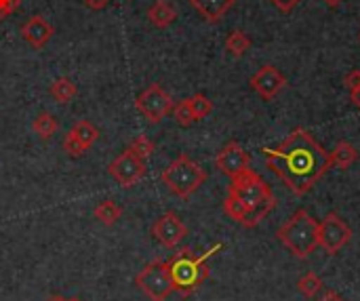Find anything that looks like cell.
<instances>
[{
  "label": "cell",
  "mask_w": 360,
  "mask_h": 301,
  "mask_svg": "<svg viewBox=\"0 0 360 301\" xmlns=\"http://www.w3.org/2000/svg\"><path fill=\"white\" fill-rule=\"evenodd\" d=\"M49 93H51V97H53L59 105H65V103H70V101L76 97L78 87H76V82H74V80H70V78L61 76V78H57V80H53V82H51Z\"/></svg>",
  "instance_id": "cell-17"
},
{
  "label": "cell",
  "mask_w": 360,
  "mask_h": 301,
  "mask_svg": "<svg viewBox=\"0 0 360 301\" xmlns=\"http://www.w3.org/2000/svg\"><path fill=\"white\" fill-rule=\"evenodd\" d=\"M285 87H287L285 74H283L276 65H272V63L259 68V70L251 76V89H253L262 99H266V101H272Z\"/></svg>",
  "instance_id": "cell-12"
},
{
  "label": "cell",
  "mask_w": 360,
  "mask_h": 301,
  "mask_svg": "<svg viewBox=\"0 0 360 301\" xmlns=\"http://www.w3.org/2000/svg\"><path fill=\"white\" fill-rule=\"evenodd\" d=\"M251 38L243 32V30H232L230 36L226 38V51L232 57H243L249 49H251Z\"/></svg>",
  "instance_id": "cell-22"
},
{
  "label": "cell",
  "mask_w": 360,
  "mask_h": 301,
  "mask_svg": "<svg viewBox=\"0 0 360 301\" xmlns=\"http://www.w3.org/2000/svg\"><path fill=\"white\" fill-rule=\"evenodd\" d=\"M323 2H325V4H327L329 8H338V6H340V4H342L344 0H323Z\"/></svg>",
  "instance_id": "cell-33"
},
{
  "label": "cell",
  "mask_w": 360,
  "mask_h": 301,
  "mask_svg": "<svg viewBox=\"0 0 360 301\" xmlns=\"http://www.w3.org/2000/svg\"><path fill=\"white\" fill-rule=\"evenodd\" d=\"M221 249H224V245L217 243L202 255H194L192 249H181L179 253H175L167 262L169 274L173 281V291H177L181 297H190L194 291H198V287H202V283L209 278L207 262Z\"/></svg>",
  "instance_id": "cell-2"
},
{
  "label": "cell",
  "mask_w": 360,
  "mask_h": 301,
  "mask_svg": "<svg viewBox=\"0 0 360 301\" xmlns=\"http://www.w3.org/2000/svg\"><path fill=\"white\" fill-rule=\"evenodd\" d=\"M319 301H346L340 293H335V291H325V295L321 297Z\"/></svg>",
  "instance_id": "cell-31"
},
{
  "label": "cell",
  "mask_w": 360,
  "mask_h": 301,
  "mask_svg": "<svg viewBox=\"0 0 360 301\" xmlns=\"http://www.w3.org/2000/svg\"><path fill=\"white\" fill-rule=\"evenodd\" d=\"M329 160H331V167H338V169H342V171H348V169L359 160V150H356L350 141L342 139V141H338V146L329 152Z\"/></svg>",
  "instance_id": "cell-16"
},
{
  "label": "cell",
  "mask_w": 360,
  "mask_h": 301,
  "mask_svg": "<svg viewBox=\"0 0 360 301\" xmlns=\"http://www.w3.org/2000/svg\"><path fill=\"white\" fill-rule=\"evenodd\" d=\"M68 301H82V300H80V297H70Z\"/></svg>",
  "instance_id": "cell-36"
},
{
  "label": "cell",
  "mask_w": 360,
  "mask_h": 301,
  "mask_svg": "<svg viewBox=\"0 0 360 301\" xmlns=\"http://www.w3.org/2000/svg\"><path fill=\"white\" fill-rule=\"evenodd\" d=\"M108 173L112 175V179L122 186V188H133L137 181H141L148 173L146 160H141L139 156H135L131 150L120 152L110 165H108Z\"/></svg>",
  "instance_id": "cell-9"
},
{
  "label": "cell",
  "mask_w": 360,
  "mask_h": 301,
  "mask_svg": "<svg viewBox=\"0 0 360 301\" xmlns=\"http://www.w3.org/2000/svg\"><path fill=\"white\" fill-rule=\"evenodd\" d=\"M32 129L40 139H51L59 131V120L51 112H40V114H36Z\"/></svg>",
  "instance_id": "cell-19"
},
{
  "label": "cell",
  "mask_w": 360,
  "mask_h": 301,
  "mask_svg": "<svg viewBox=\"0 0 360 301\" xmlns=\"http://www.w3.org/2000/svg\"><path fill=\"white\" fill-rule=\"evenodd\" d=\"M359 40H360V32H359Z\"/></svg>",
  "instance_id": "cell-37"
},
{
  "label": "cell",
  "mask_w": 360,
  "mask_h": 301,
  "mask_svg": "<svg viewBox=\"0 0 360 301\" xmlns=\"http://www.w3.org/2000/svg\"><path fill=\"white\" fill-rule=\"evenodd\" d=\"M276 238L293 257L308 260L319 249V222L306 209H300L276 230Z\"/></svg>",
  "instance_id": "cell-3"
},
{
  "label": "cell",
  "mask_w": 360,
  "mask_h": 301,
  "mask_svg": "<svg viewBox=\"0 0 360 301\" xmlns=\"http://www.w3.org/2000/svg\"><path fill=\"white\" fill-rule=\"evenodd\" d=\"M262 152L268 169L278 175L295 196L310 192L331 169L329 152L302 127L291 131L278 148H264Z\"/></svg>",
  "instance_id": "cell-1"
},
{
  "label": "cell",
  "mask_w": 360,
  "mask_h": 301,
  "mask_svg": "<svg viewBox=\"0 0 360 301\" xmlns=\"http://www.w3.org/2000/svg\"><path fill=\"white\" fill-rule=\"evenodd\" d=\"M173 97L160 87V84H150L146 87L137 99H135V108L143 114V118L152 124L162 122L171 112H173Z\"/></svg>",
  "instance_id": "cell-7"
},
{
  "label": "cell",
  "mask_w": 360,
  "mask_h": 301,
  "mask_svg": "<svg viewBox=\"0 0 360 301\" xmlns=\"http://www.w3.org/2000/svg\"><path fill=\"white\" fill-rule=\"evenodd\" d=\"M4 19H6V13H4V11L0 8V21H4Z\"/></svg>",
  "instance_id": "cell-35"
},
{
  "label": "cell",
  "mask_w": 360,
  "mask_h": 301,
  "mask_svg": "<svg viewBox=\"0 0 360 301\" xmlns=\"http://www.w3.org/2000/svg\"><path fill=\"white\" fill-rule=\"evenodd\" d=\"M19 4H21V0H0V8L6 13V17L13 15L19 8Z\"/></svg>",
  "instance_id": "cell-29"
},
{
  "label": "cell",
  "mask_w": 360,
  "mask_h": 301,
  "mask_svg": "<svg viewBox=\"0 0 360 301\" xmlns=\"http://www.w3.org/2000/svg\"><path fill=\"white\" fill-rule=\"evenodd\" d=\"M350 241L352 228L338 213H329L323 222H319V247H323L329 255H338Z\"/></svg>",
  "instance_id": "cell-8"
},
{
  "label": "cell",
  "mask_w": 360,
  "mask_h": 301,
  "mask_svg": "<svg viewBox=\"0 0 360 301\" xmlns=\"http://www.w3.org/2000/svg\"><path fill=\"white\" fill-rule=\"evenodd\" d=\"M19 32H21V38H23L30 46L42 49V46L53 38L55 27H53L42 15H34V17H30V19L21 25Z\"/></svg>",
  "instance_id": "cell-13"
},
{
  "label": "cell",
  "mask_w": 360,
  "mask_h": 301,
  "mask_svg": "<svg viewBox=\"0 0 360 301\" xmlns=\"http://www.w3.org/2000/svg\"><path fill=\"white\" fill-rule=\"evenodd\" d=\"M190 4L205 21L217 23L230 13V8L236 4V0H190Z\"/></svg>",
  "instance_id": "cell-14"
},
{
  "label": "cell",
  "mask_w": 360,
  "mask_h": 301,
  "mask_svg": "<svg viewBox=\"0 0 360 301\" xmlns=\"http://www.w3.org/2000/svg\"><path fill=\"white\" fill-rule=\"evenodd\" d=\"M188 101H190V108H192V112L196 116V122L207 118L213 112V101L207 95H202V93H196V95L188 97Z\"/></svg>",
  "instance_id": "cell-23"
},
{
  "label": "cell",
  "mask_w": 360,
  "mask_h": 301,
  "mask_svg": "<svg viewBox=\"0 0 360 301\" xmlns=\"http://www.w3.org/2000/svg\"><path fill=\"white\" fill-rule=\"evenodd\" d=\"M270 2H272L278 11H283V13H291V11H293L302 0H270Z\"/></svg>",
  "instance_id": "cell-28"
},
{
  "label": "cell",
  "mask_w": 360,
  "mask_h": 301,
  "mask_svg": "<svg viewBox=\"0 0 360 301\" xmlns=\"http://www.w3.org/2000/svg\"><path fill=\"white\" fill-rule=\"evenodd\" d=\"M297 291L306 297V300L314 301L323 291H325V285L321 281V276L316 272H306L300 281H297Z\"/></svg>",
  "instance_id": "cell-20"
},
{
  "label": "cell",
  "mask_w": 360,
  "mask_h": 301,
  "mask_svg": "<svg viewBox=\"0 0 360 301\" xmlns=\"http://www.w3.org/2000/svg\"><path fill=\"white\" fill-rule=\"evenodd\" d=\"M249 165H251V156L238 141H228L215 156V167L230 179L251 169Z\"/></svg>",
  "instance_id": "cell-11"
},
{
  "label": "cell",
  "mask_w": 360,
  "mask_h": 301,
  "mask_svg": "<svg viewBox=\"0 0 360 301\" xmlns=\"http://www.w3.org/2000/svg\"><path fill=\"white\" fill-rule=\"evenodd\" d=\"M228 194L232 198L240 200L243 205H247L251 211L262 207V205H266V203H270V200H274V194H272L270 186L253 169H247L245 173L234 177Z\"/></svg>",
  "instance_id": "cell-5"
},
{
  "label": "cell",
  "mask_w": 360,
  "mask_h": 301,
  "mask_svg": "<svg viewBox=\"0 0 360 301\" xmlns=\"http://www.w3.org/2000/svg\"><path fill=\"white\" fill-rule=\"evenodd\" d=\"M160 181L177 198H190L207 181V171L198 162H194L188 154H179L160 173Z\"/></svg>",
  "instance_id": "cell-4"
},
{
  "label": "cell",
  "mask_w": 360,
  "mask_h": 301,
  "mask_svg": "<svg viewBox=\"0 0 360 301\" xmlns=\"http://www.w3.org/2000/svg\"><path fill=\"white\" fill-rule=\"evenodd\" d=\"M135 285L150 301H167L173 293V281L169 274L167 262H152L139 270L135 276Z\"/></svg>",
  "instance_id": "cell-6"
},
{
  "label": "cell",
  "mask_w": 360,
  "mask_h": 301,
  "mask_svg": "<svg viewBox=\"0 0 360 301\" xmlns=\"http://www.w3.org/2000/svg\"><path fill=\"white\" fill-rule=\"evenodd\" d=\"M63 152H65L70 158H80L82 154H86V150H84V148H82V146H80V143L70 135V133L63 137Z\"/></svg>",
  "instance_id": "cell-26"
},
{
  "label": "cell",
  "mask_w": 360,
  "mask_h": 301,
  "mask_svg": "<svg viewBox=\"0 0 360 301\" xmlns=\"http://www.w3.org/2000/svg\"><path fill=\"white\" fill-rule=\"evenodd\" d=\"M127 150H131L135 156H139L141 160H146V158H150V156L154 154V141H150L146 135H137V137L129 143Z\"/></svg>",
  "instance_id": "cell-25"
},
{
  "label": "cell",
  "mask_w": 360,
  "mask_h": 301,
  "mask_svg": "<svg viewBox=\"0 0 360 301\" xmlns=\"http://www.w3.org/2000/svg\"><path fill=\"white\" fill-rule=\"evenodd\" d=\"M148 19L154 27L158 30H165L169 27L171 23H175L177 19V8L173 2L169 0H156L150 8H148Z\"/></svg>",
  "instance_id": "cell-15"
},
{
  "label": "cell",
  "mask_w": 360,
  "mask_h": 301,
  "mask_svg": "<svg viewBox=\"0 0 360 301\" xmlns=\"http://www.w3.org/2000/svg\"><path fill=\"white\" fill-rule=\"evenodd\" d=\"M173 116H175L177 124H181V127H192L196 122V116H194L188 99H181L177 105H173Z\"/></svg>",
  "instance_id": "cell-24"
},
{
  "label": "cell",
  "mask_w": 360,
  "mask_h": 301,
  "mask_svg": "<svg viewBox=\"0 0 360 301\" xmlns=\"http://www.w3.org/2000/svg\"><path fill=\"white\" fill-rule=\"evenodd\" d=\"M95 219L103 226H114L120 217H122V207L116 205L114 200H101L95 211H93Z\"/></svg>",
  "instance_id": "cell-21"
},
{
  "label": "cell",
  "mask_w": 360,
  "mask_h": 301,
  "mask_svg": "<svg viewBox=\"0 0 360 301\" xmlns=\"http://www.w3.org/2000/svg\"><path fill=\"white\" fill-rule=\"evenodd\" d=\"M350 99H352V103L360 110V87L359 89H354V91H350Z\"/></svg>",
  "instance_id": "cell-32"
},
{
  "label": "cell",
  "mask_w": 360,
  "mask_h": 301,
  "mask_svg": "<svg viewBox=\"0 0 360 301\" xmlns=\"http://www.w3.org/2000/svg\"><path fill=\"white\" fill-rule=\"evenodd\" d=\"M70 135L89 152L91 146L99 139V129H97L91 120H78V122L70 129Z\"/></svg>",
  "instance_id": "cell-18"
},
{
  "label": "cell",
  "mask_w": 360,
  "mask_h": 301,
  "mask_svg": "<svg viewBox=\"0 0 360 301\" xmlns=\"http://www.w3.org/2000/svg\"><path fill=\"white\" fill-rule=\"evenodd\" d=\"M89 8H93V11H101V8H105L108 4H110V0H82Z\"/></svg>",
  "instance_id": "cell-30"
},
{
  "label": "cell",
  "mask_w": 360,
  "mask_h": 301,
  "mask_svg": "<svg viewBox=\"0 0 360 301\" xmlns=\"http://www.w3.org/2000/svg\"><path fill=\"white\" fill-rule=\"evenodd\" d=\"M150 234H152L162 247L175 249V247L188 236V226L181 222V217H179L177 213L167 211V213H162V215L154 222Z\"/></svg>",
  "instance_id": "cell-10"
},
{
  "label": "cell",
  "mask_w": 360,
  "mask_h": 301,
  "mask_svg": "<svg viewBox=\"0 0 360 301\" xmlns=\"http://www.w3.org/2000/svg\"><path fill=\"white\" fill-rule=\"evenodd\" d=\"M46 301H68V300H65V297H61V295H51Z\"/></svg>",
  "instance_id": "cell-34"
},
{
  "label": "cell",
  "mask_w": 360,
  "mask_h": 301,
  "mask_svg": "<svg viewBox=\"0 0 360 301\" xmlns=\"http://www.w3.org/2000/svg\"><path fill=\"white\" fill-rule=\"evenodd\" d=\"M344 84L348 87V91H354L360 87V70H350L344 78Z\"/></svg>",
  "instance_id": "cell-27"
}]
</instances>
